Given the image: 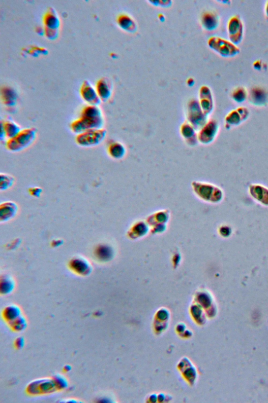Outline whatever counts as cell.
Masks as SVG:
<instances>
[{"mask_svg": "<svg viewBox=\"0 0 268 403\" xmlns=\"http://www.w3.org/2000/svg\"><path fill=\"white\" fill-rule=\"evenodd\" d=\"M104 118L99 106L87 105L81 110L80 117L71 122L70 129L77 135L87 131L104 128Z\"/></svg>", "mask_w": 268, "mask_h": 403, "instance_id": "6da1fadb", "label": "cell"}, {"mask_svg": "<svg viewBox=\"0 0 268 403\" xmlns=\"http://www.w3.org/2000/svg\"><path fill=\"white\" fill-rule=\"evenodd\" d=\"M37 137V130L34 127L22 129L15 137L6 140V149L12 153H18L26 150L33 144Z\"/></svg>", "mask_w": 268, "mask_h": 403, "instance_id": "7a4b0ae2", "label": "cell"}, {"mask_svg": "<svg viewBox=\"0 0 268 403\" xmlns=\"http://www.w3.org/2000/svg\"><path fill=\"white\" fill-rule=\"evenodd\" d=\"M208 45L212 50L226 58L236 56L240 52L238 45L233 43L230 40L221 37H210L208 40Z\"/></svg>", "mask_w": 268, "mask_h": 403, "instance_id": "3957f363", "label": "cell"}, {"mask_svg": "<svg viewBox=\"0 0 268 403\" xmlns=\"http://www.w3.org/2000/svg\"><path fill=\"white\" fill-rule=\"evenodd\" d=\"M107 131L104 128L85 131L75 138L77 145L83 147H92L101 145L106 139Z\"/></svg>", "mask_w": 268, "mask_h": 403, "instance_id": "277c9868", "label": "cell"}, {"mask_svg": "<svg viewBox=\"0 0 268 403\" xmlns=\"http://www.w3.org/2000/svg\"><path fill=\"white\" fill-rule=\"evenodd\" d=\"M191 185L194 192L202 199L217 202L222 198V190L214 184L205 182H193Z\"/></svg>", "mask_w": 268, "mask_h": 403, "instance_id": "5b68a950", "label": "cell"}, {"mask_svg": "<svg viewBox=\"0 0 268 403\" xmlns=\"http://www.w3.org/2000/svg\"><path fill=\"white\" fill-rule=\"evenodd\" d=\"M208 116L203 111L199 101L191 100L188 104L186 121L198 131L208 121Z\"/></svg>", "mask_w": 268, "mask_h": 403, "instance_id": "8992f818", "label": "cell"}, {"mask_svg": "<svg viewBox=\"0 0 268 403\" xmlns=\"http://www.w3.org/2000/svg\"><path fill=\"white\" fill-rule=\"evenodd\" d=\"M220 130L217 121L208 120L206 124L198 131L199 143L205 146L212 144L216 138Z\"/></svg>", "mask_w": 268, "mask_h": 403, "instance_id": "52a82bcc", "label": "cell"}, {"mask_svg": "<svg viewBox=\"0 0 268 403\" xmlns=\"http://www.w3.org/2000/svg\"><path fill=\"white\" fill-rule=\"evenodd\" d=\"M57 389L53 379H40L30 382L27 388V392L30 396H39L53 393Z\"/></svg>", "mask_w": 268, "mask_h": 403, "instance_id": "ba28073f", "label": "cell"}, {"mask_svg": "<svg viewBox=\"0 0 268 403\" xmlns=\"http://www.w3.org/2000/svg\"><path fill=\"white\" fill-rule=\"evenodd\" d=\"M227 32L231 42L237 45L240 44L244 34V26L239 16L234 15L230 19L227 23Z\"/></svg>", "mask_w": 268, "mask_h": 403, "instance_id": "9c48e42d", "label": "cell"}, {"mask_svg": "<svg viewBox=\"0 0 268 403\" xmlns=\"http://www.w3.org/2000/svg\"><path fill=\"white\" fill-rule=\"evenodd\" d=\"M199 103L201 108L203 111L208 116L212 112L214 108L212 90L208 86H202L199 90Z\"/></svg>", "mask_w": 268, "mask_h": 403, "instance_id": "30bf717a", "label": "cell"}, {"mask_svg": "<svg viewBox=\"0 0 268 403\" xmlns=\"http://www.w3.org/2000/svg\"><path fill=\"white\" fill-rule=\"evenodd\" d=\"M80 94L88 105L99 106L102 102L95 88L88 80L83 82L80 89Z\"/></svg>", "mask_w": 268, "mask_h": 403, "instance_id": "8fae6325", "label": "cell"}, {"mask_svg": "<svg viewBox=\"0 0 268 403\" xmlns=\"http://www.w3.org/2000/svg\"><path fill=\"white\" fill-rule=\"evenodd\" d=\"M249 111L245 107H240L236 110H232L226 115L225 118L226 126H237L248 119Z\"/></svg>", "mask_w": 268, "mask_h": 403, "instance_id": "7c38bea8", "label": "cell"}, {"mask_svg": "<svg viewBox=\"0 0 268 403\" xmlns=\"http://www.w3.org/2000/svg\"><path fill=\"white\" fill-rule=\"evenodd\" d=\"M69 266L73 272L82 276L90 274L92 269L90 262L81 256H76L72 258L69 262Z\"/></svg>", "mask_w": 268, "mask_h": 403, "instance_id": "4fadbf2b", "label": "cell"}, {"mask_svg": "<svg viewBox=\"0 0 268 403\" xmlns=\"http://www.w3.org/2000/svg\"><path fill=\"white\" fill-rule=\"evenodd\" d=\"M180 133L184 142L190 147H194L199 143L198 131L188 121H184L180 128Z\"/></svg>", "mask_w": 268, "mask_h": 403, "instance_id": "5bb4252c", "label": "cell"}, {"mask_svg": "<svg viewBox=\"0 0 268 403\" xmlns=\"http://www.w3.org/2000/svg\"><path fill=\"white\" fill-rule=\"evenodd\" d=\"M22 128L17 123L11 120H6L1 122V135L0 139L1 141L5 139H10L15 137L19 134Z\"/></svg>", "mask_w": 268, "mask_h": 403, "instance_id": "9a60e30c", "label": "cell"}, {"mask_svg": "<svg viewBox=\"0 0 268 403\" xmlns=\"http://www.w3.org/2000/svg\"><path fill=\"white\" fill-rule=\"evenodd\" d=\"M95 89L101 102H107L112 95L113 85L111 81L106 77H103L97 81Z\"/></svg>", "mask_w": 268, "mask_h": 403, "instance_id": "2e32d148", "label": "cell"}, {"mask_svg": "<svg viewBox=\"0 0 268 403\" xmlns=\"http://www.w3.org/2000/svg\"><path fill=\"white\" fill-rule=\"evenodd\" d=\"M19 207L13 201H5L0 205V220L1 222L9 221L17 215Z\"/></svg>", "mask_w": 268, "mask_h": 403, "instance_id": "e0dca14e", "label": "cell"}, {"mask_svg": "<svg viewBox=\"0 0 268 403\" xmlns=\"http://www.w3.org/2000/svg\"><path fill=\"white\" fill-rule=\"evenodd\" d=\"M109 157L113 160H120L125 158L127 149L124 144L117 141L110 143L107 147Z\"/></svg>", "mask_w": 268, "mask_h": 403, "instance_id": "ac0fdd59", "label": "cell"}, {"mask_svg": "<svg viewBox=\"0 0 268 403\" xmlns=\"http://www.w3.org/2000/svg\"><path fill=\"white\" fill-rule=\"evenodd\" d=\"M202 27L208 31L215 30L220 24L218 15L212 11H208L202 14L201 19Z\"/></svg>", "mask_w": 268, "mask_h": 403, "instance_id": "d6986e66", "label": "cell"}, {"mask_svg": "<svg viewBox=\"0 0 268 403\" xmlns=\"http://www.w3.org/2000/svg\"><path fill=\"white\" fill-rule=\"evenodd\" d=\"M249 191L255 200L265 205H268V188L259 184H250Z\"/></svg>", "mask_w": 268, "mask_h": 403, "instance_id": "ffe728a7", "label": "cell"}, {"mask_svg": "<svg viewBox=\"0 0 268 403\" xmlns=\"http://www.w3.org/2000/svg\"><path fill=\"white\" fill-rule=\"evenodd\" d=\"M119 27L122 30L130 34H133L137 30L136 22L131 16L122 13L119 14L117 19Z\"/></svg>", "mask_w": 268, "mask_h": 403, "instance_id": "44dd1931", "label": "cell"}, {"mask_svg": "<svg viewBox=\"0 0 268 403\" xmlns=\"http://www.w3.org/2000/svg\"><path fill=\"white\" fill-rule=\"evenodd\" d=\"M43 21L45 28L55 30L60 28V22L59 16L53 8L48 9L43 16Z\"/></svg>", "mask_w": 268, "mask_h": 403, "instance_id": "7402d4cb", "label": "cell"}, {"mask_svg": "<svg viewBox=\"0 0 268 403\" xmlns=\"http://www.w3.org/2000/svg\"><path fill=\"white\" fill-rule=\"evenodd\" d=\"M249 100L251 104L255 106H264L268 103V94L264 89L254 88L249 95Z\"/></svg>", "mask_w": 268, "mask_h": 403, "instance_id": "603a6c76", "label": "cell"}, {"mask_svg": "<svg viewBox=\"0 0 268 403\" xmlns=\"http://www.w3.org/2000/svg\"><path fill=\"white\" fill-rule=\"evenodd\" d=\"M22 315L21 308L18 305L11 304L6 306L2 312V317L8 324Z\"/></svg>", "mask_w": 268, "mask_h": 403, "instance_id": "cb8c5ba5", "label": "cell"}, {"mask_svg": "<svg viewBox=\"0 0 268 403\" xmlns=\"http://www.w3.org/2000/svg\"><path fill=\"white\" fill-rule=\"evenodd\" d=\"M16 283L14 278L9 275H4L0 282V293L3 295H8L13 292Z\"/></svg>", "mask_w": 268, "mask_h": 403, "instance_id": "d4e9b609", "label": "cell"}, {"mask_svg": "<svg viewBox=\"0 0 268 403\" xmlns=\"http://www.w3.org/2000/svg\"><path fill=\"white\" fill-rule=\"evenodd\" d=\"M1 100L3 104L7 108H13L18 102V95L11 88L2 89Z\"/></svg>", "mask_w": 268, "mask_h": 403, "instance_id": "484cf974", "label": "cell"}, {"mask_svg": "<svg viewBox=\"0 0 268 403\" xmlns=\"http://www.w3.org/2000/svg\"><path fill=\"white\" fill-rule=\"evenodd\" d=\"M15 179L11 175L1 173L0 174V190L5 191L9 190L14 184Z\"/></svg>", "mask_w": 268, "mask_h": 403, "instance_id": "4316f807", "label": "cell"}, {"mask_svg": "<svg viewBox=\"0 0 268 403\" xmlns=\"http://www.w3.org/2000/svg\"><path fill=\"white\" fill-rule=\"evenodd\" d=\"M12 330L15 332H20L26 330L28 326V321L23 315L9 323Z\"/></svg>", "mask_w": 268, "mask_h": 403, "instance_id": "83f0119b", "label": "cell"}, {"mask_svg": "<svg viewBox=\"0 0 268 403\" xmlns=\"http://www.w3.org/2000/svg\"><path fill=\"white\" fill-rule=\"evenodd\" d=\"M248 92L246 88L242 87H239L234 90L232 97L235 102L242 103L247 100L248 96Z\"/></svg>", "mask_w": 268, "mask_h": 403, "instance_id": "f1b7e54d", "label": "cell"}, {"mask_svg": "<svg viewBox=\"0 0 268 403\" xmlns=\"http://www.w3.org/2000/svg\"><path fill=\"white\" fill-rule=\"evenodd\" d=\"M52 379L58 390L61 391L68 388V381L63 375L57 374L53 377Z\"/></svg>", "mask_w": 268, "mask_h": 403, "instance_id": "f546056e", "label": "cell"}, {"mask_svg": "<svg viewBox=\"0 0 268 403\" xmlns=\"http://www.w3.org/2000/svg\"><path fill=\"white\" fill-rule=\"evenodd\" d=\"M44 34L47 38L54 40L58 38L59 34V30L45 28Z\"/></svg>", "mask_w": 268, "mask_h": 403, "instance_id": "4dcf8cb0", "label": "cell"}, {"mask_svg": "<svg viewBox=\"0 0 268 403\" xmlns=\"http://www.w3.org/2000/svg\"><path fill=\"white\" fill-rule=\"evenodd\" d=\"M149 2L154 6L163 7H170L173 3V1L170 0H151Z\"/></svg>", "mask_w": 268, "mask_h": 403, "instance_id": "1f68e13d", "label": "cell"}, {"mask_svg": "<svg viewBox=\"0 0 268 403\" xmlns=\"http://www.w3.org/2000/svg\"><path fill=\"white\" fill-rule=\"evenodd\" d=\"M29 192L32 196L39 197L41 196L43 190L38 186H32L29 189Z\"/></svg>", "mask_w": 268, "mask_h": 403, "instance_id": "d6a6232c", "label": "cell"}, {"mask_svg": "<svg viewBox=\"0 0 268 403\" xmlns=\"http://www.w3.org/2000/svg\"><path fill=\"white\" fill-rule=\"evenodd\" d=\"M26 341L25 339L22 336L18 337V338H16L15 342H14V346L15 347L18 349L21 350L23 349L25 345Z\"/></svg>", "mask_w": 268, "mask_h": 403, "instance_id": "836d02e7", "label": "cell"}, {"mask_svg": "<svg viewBox=\"0 0 268 403\" xmlns=\"http://www.w3.org/2000/svg\"><path fill=\"white\" fill-rule=\"evenodd\" d=\"M186 84L189 87H192L195 84V80L192 78H189L186 80Z\"/></svg>", "mask_w": 268, "mask_h": 403, "instance_id": "e575fe53", "label": "cell"}, {"mask_svg": "<svg viewBox=\"0 0 268 403\" xmlns=\"http://www.w3.org/2000/svg\"><path fill=\"white\" fill-rule=\"evenodd\" d=\"M72 369V367L70 365H67L63 367V371L65 372H69Z\"/></svg>", "mask_w": 268, "mask_h": 403, "instance_id": "d590c367", "label": "cell"}, {"mask_svg": "<svg viewBox=\"0 0 268 403\" xmlns=\"http://www.w3.org/2000/svg\"><path fill=\"white\" fill-rule=\"evenodd\" d=\"M265 12L267 17L268 18V1L267 2L265 5Z\"/></svg>", "mask_w": 268, "mask_h": 403, "instance_id": "8d00e7d4", "label": "cell"}, {"mask_svg": "<svg viewBox=\"0 0 268 403\" xmlns=\"http://www.w3.org/2000/svg\"><path fill=\"white\" fill-rule=\"evenodd\" d=\"M158 18L161 22H164L165 21V16L163 14H160L158 15Z\"/></svg>", "mask_w": 268, "mask_h": 403, "instance_id": "74e56055", "label": "cell"}]
</instances>
